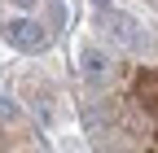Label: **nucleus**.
Segmentation results:
<instances>
[{
	"mask_svg": "<svg viewBox=\"0 0 158 153\" xmlns=\"http://www.w3.org/2000/svg\"><path fill=\"white\" fill-rule=\"evenodd\" d=\"M5 40L13 48H22V53H40L48 44V35L40 22H31V18H13V22H5Z\"/></svg>",
	"mask_w": 158,
	"mask_h": 153,
	"instance_id": "1",
	"label": "nucleus"
},
{
	"mask_svg": "<svg viewBox=\"0 0 158 153\" xmlns=\"http://www.w3.org/2000/svg\"><path fill=\"white\" fill-rule=\"evenodd\" d=\"M18 5H31V0H18Z\"/></svg>",
	"mask_w": 158,
	"mask_h": 153,
	"instance_id": "2",
	"label": "nucleus"
}]
</instances>
